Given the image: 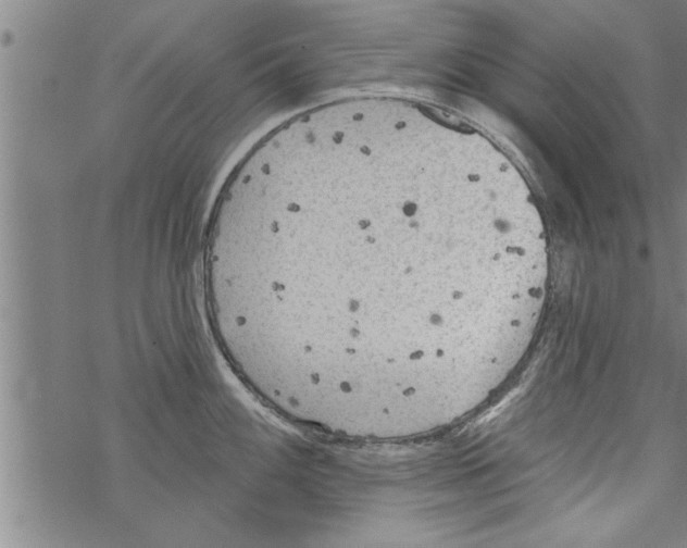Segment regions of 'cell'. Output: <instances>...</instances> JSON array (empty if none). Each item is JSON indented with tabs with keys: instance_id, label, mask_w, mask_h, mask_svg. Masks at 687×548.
Segmentation results:
<instances>
[{
	"instance_id": "1",
	"label": "cell",
	"mask_w": 687,
	"mask_h": 548,
	"mask_svg": "<svg viewBox=\"0 0 687 548\" xmlns=\"http://www.w3.org/2000/svg\"><path fill=\"white\" fill-rule=\"evenodd\" d=\"M420 135L354 125L290 144L205 240L213 322L264 395L327 421L425 418L480 369L540 264Z\"/></svg>"
}]
</instances>
